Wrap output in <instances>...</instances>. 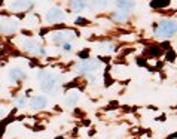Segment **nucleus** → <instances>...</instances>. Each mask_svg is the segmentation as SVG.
Masks as SVG:
<instances>
[{
  "mask_svg": "<svg viewBox=\"0 0 177 139\" xmlns=\"http://www.w3.org/2000/svg\"><path fill=\"white\" fill-rule=\"evenodd\" d=\"M177 32V24L174 21H170V20H165L162 23H159V25L156 27L155 33L158 37H170L173 36Z\"/></svg>",
  "mask_w": 177,
  "mask_h": 139,
  "instance_id": "2",
  "label": "nucleus"
},
{
  "mask_svg": "<svg viewBox=\"0 0 177 139\" xmlns=\"http://www.w3.org/2000/svg\"><path fill=\"white\" fill-rule=\"evenodd\" d=\"M76 24H79V25H88L89 21L85 20V18H78V20H76Z\"/></svg>",
  "mask_w": 177,
  "mask_h": 139,
  "instance_id": "18",
  "label": "nucleus"
},
{
  "mask_svg": "<svg viewBox=\"0 0 177 139\" xmlns=\"http://www.w3.org/2000/svg\"><path fill=\"white\" fill-rule=\"evenodd\" d=\"M22 48L27 51V52H31V54H43L45 51L42 49V46L39 45L37 42H34V41H25L24 44H22Z\"/></svg>",
  "mask_w": 177,
  "mask_h": 139,
  "instance_id": "4",
  "label": "nucleus"
},
{
  "mask_svg": "<svg viewBox=\"0 0 177 139\" xmlns=\"http://www.w3.org/2000/svg\"><path fill=\"white\" fill-rule=\"evenodd\" d=\"M88 56H89L88 49H83V51H80V52H79V57H80V58H85V60H87V58H88Z\"/></svg>",
  "mask_w": 177,
  "mask_h": 139,
  "instance_id": "19",
  "label": "nucleus"
},
{
  "mask_svg": "<svg viewBox=\"0 0 177 139\" xmlns=\"http://www.w3.org/2000/svg\"><path fill=\"white\" fill-rule=\"evenodd\" d=\"M167 60H168V61H174V60H176V52H174L171 48L167 51Z\"/></svg>",
  "mask_w": 177,
  "mask_h": 139,
  "instance_id": "16",
  "label": "nucleus"
},
{
  "mask_svg": "<svg viewBox=\"0 0 177 139\" xmlns=\"http://www.w3.org/2000/svg\"><path fill=\"white\" fill-rule=\"evenodd\" d=\"M137 63H138V66H146V61H144L143 58H138V60H137Z\"/></svg>",
  "mask_w": 177,
  "mask_h": 139,
  "instance_id": "21",
  "label": "nucleus"
},
{
  "mask_svg": "<svg viewBox=\"0 0 177 139\" xmlns=\"http://www.w3.org/2000/svg\"><path fill=\"white\" fill-rule=\"evenodd\" d=\"M63 48H64V51H70V49H72L70 44H63Z\"/></svg>",
  "mask_w": 177,
  "mask_h": 139,
  "instance_id": "22",
  "label": "nucleus"
},
{
  "mask_svg": "<svg viewBox=\"0 0 177 139\" xmlns=\"http://www.w3.org/2000/svg\"><path fill=\"white\" fill-rule=\"evenodd\" d=\"M30 6H31L30 0H15L11 3V9H15V11H25Z\"/></svg>",
  "mask_w": 177,
  "mask_h": 139,
  "instance_id": "6",
  "label": "nucleus"
},
{
  "mask_svg": "<svg viewBox=\"0 0 177 139\" xmlns=\"http://www.w3.org/2000/svg\"><path fill=\"white\" fill-rule=\"evenodd\" d=\"M70 6H72L73 11L80 12L87 8V0H72V2H70Z\"/></svg>",
  "mask_w": 177,
  "mask_h": 139,
  "instance_id": "9",
  "label": "nucleus"
},
{
  "mask_svg": "<svg viewBox=\"0 0 177 139\" xmlns=\"http://www.w3.org/2000/svg\"><path fill=\"white\" fill-rule=\"evenodd\" d=\"M107 5H109V0H92L91 2V6L94 9H104Z\"/></svg>",
  "mask_w": 177,
  "mask_h": 139,
  "instance_id": "12",
  "label": "nucleus"
},
{
  "mask_svg": "<svg viewBox=\"0 0 177 139\" xmlns=\"http://www.w3.org/2000/svg\"><path fill=\"white\" fill-rule=\"evenodd\" d=\"M167 139H177V133H174V135H170Z\"/></svg>",
  "mask_w": 177,
  "mask_h": 139,
  "instance_id": "23",
  "label": "nucleus"
},
{
  "mask_svg": "<svg viewBox=\"0 0 177 139\" xmlns=\"http://www.w3.org/2000/svg\"><path fill=\"white\" fill-rule=\"evenodd\" d=\"M39 81H40V90L42 91H46V93H51L57 85V78L54 75H51L49 72H39L37 75Z\"/></svg>",
  "mask_w": 177,
  "mask_h": 139,
  "instance_id": "1",
  "label": "nucleus"
},
{
  "mask_svg": "<svg viewBox=\"0 0 177 139\" xmlns=\"http://www.w3.org/2000/svg\"><path fill=\"white\" fill-rule=\"evenodd\" d=\"M52 42H55V44H64V39H63V35H60V33H57V35H54V37H52Z\"/></svg>",
  "mask_w": 177,
  "mask_h": 139,
  "instance_id": "17",
  "label": "nucleus"
},
{
  "mask_svg": "<svg viewBox=\"0 0 177 139\" xmlns=\"http://www.w3.org/2000/svg\"><path fill=\"white\" fill-rule=\"evenodd\" d=\"M78 99H79V94H78V93H70V94H67V97H66L67 106L73 108V106L76 105V102H78Z\"/></svg>",
  "mask_w": 177,
  "mask_h": 139,
  "instance_id": "11",
  "label": "nucleus"
},
{
  "mask_svg": "<svg viewBox=\"0 0 177 139\" xmlns=\"http://www.w3.org/2000/svg\"><path fill=\"white\" fill-rule=\"evenodd\" d=\"M55 139H66V138H63V136H58V138H55Z\"/></svg>",
  "mask_w": 177,
  "mask_h": 139,
  "instance_id": "24",
  "label": "nucleus"
},
{
  "mask_svg": "<svg viewBox=\"0 0 177 139\" xmlns=\"http://www.w3.org/2000/svg\"><path fill=\"white\" fill-rule=\"evenodd\" d=\"M104 79H106V84H104L106 87H109L112 82H113V81H112V78H109V73H106V75H104Z\"/></svg>",
  "mask_w": 177,
  "mask_h": 139,
  "instance_id": "20",
  "label": "nucleus"
},
{
  "mask_svg": "<svg viewBox=\"0 0 177 139\" xmlns=\"http://www.w3.org/2000/svg\"><path fill=\"white\" fill-rule=\"evenodd\" d=\"M170 2L171 0H152L150 2V6L152 8H158V9H161V8H165L170 5Z\"/></svg>",
  "mask_w": 177,
  "mask_h": 139,
  "instance_id": "13",
  "label": "nucleus"
},
{
  "mask_svg": "<svg viewBox=\"0 0 177 139\" xmlns=\"http://www.w3.org/2000/svg\"><path fill=\"white\" fill-rule=\"evenodd\" d=\"M30 106L33 109H42V108L46 106V99H45L43 96H37V97H34L33 100L30 102Z\"/></svg>",
  "mask_w": 177,
  "mask_h": 139,
  "instance_id": "7",
  "label": "nucleus"
},
{
  "mask_svg": "<svg viewBox=\"0 0 177 139\" xmlns=\"http://www.w3.org/2000/svg\"><path fill=\"white\" fill-rule=\"evenodd\" d=\"M98 68V61H94V60H85L80 66H79V69L82 73H91V72H94V70Z\"/></svg>",
  "mask_w": 177,
  "mask_h": 139,
  "instance_id": "5",
  "label": "nucleus"
},
{
  "mask_svg": "<svg viewBox=\"0 0 177 139\" xmlns=\"http://www.w3.org/2000/svg\"><path fill=\"white\" fill-rule=\"evenodd\" d=\"M64 20V12L60 8H51L46 12V21L48 23H55V21H61Z\"/></svg>",
  "mask_w": 177,
  "mask_h": 139,
  "instance_id": "3",
  "label": "nucleus"
},
{
  "mask_svg": "<svg viewBox=\"0 0 177 139\" xmlns=\"http://www.w3.org/2000/svg\"><path fill=\"white\" fill-rule=\"evenodd\" d=\"M161 48L159 46H149L147 48V56H150V57H158V56H161Z\"/></svg>",
  "mask_w": 177,
  "mask_h": 139,
  "instance_id": "14",
  "label": "nucleus"
},
{
  "mask_svg": "<svg viewBox=\"0 0 177 139\" xmlns=\"http://www.w3.org/2000/svg\"><path fill=\"white\" fill-rule=\"evenodd\" d=\"M113 18L116 20V21H125L127 20V12H116V14H113Z\"/></svg>",
  "mask_w": 177,
  "mask_h": 139,
  "instance_id": "15",
  "label": "nucleus"
},
{
  "mask_svg": "<svg viewBox=\"0 0 177 139\" xmlns=\"http://www.w3.org/2000/svg\"><path fill=\"white\" fill-rule=\"evenodd\" d=\"M116 6L119 9H122V11L128 12L134 8V2L133 0H116Z\"/></svg>",
  "mask_w": 177,
  "mask_h": 139,
  "instance_id": "8",
  "label": "nucleus"
},
{
  "mask_svg": "<svg viewBox=\"0 0 177 139\" xmlns=\"http://www.w3.org/2000/svg\"><path fill=\"white\" fill-rule=\"evenodd\" d=\"M22 76H24V72L20 68H13L9 72V78H11L12 81H18V79H21Z\"/></svg>",
  "mask_w": 177,
  "mask_h": 139,
  "instance_id": "10",
  "label": "nucleus"
}]
</instances>
